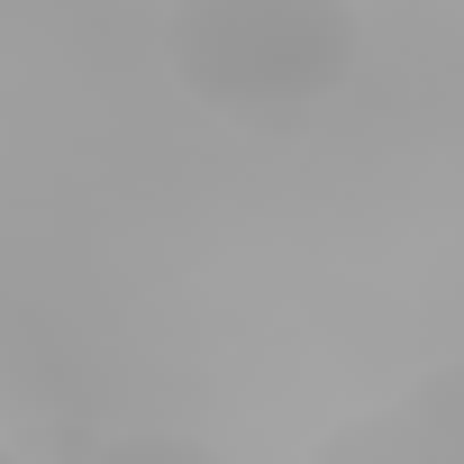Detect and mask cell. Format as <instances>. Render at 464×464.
Segmentation results:
<instances>
[{"instance_id": "obj_5", "label": "cell", "mask_w": 464, "mask_h": 464, "mask_svg": "<svg viewBox=\"0 0 464 464\" xmlns=\"http://www.w3.org/2000/svg\"><path fill=\"white\" fill-rule=\"evenodd\" d=\"M0 464H19V455H10V446H0Z\"/></svg>"}, {"instance_id": "obj_4", "label": "cell", "mask_w": 464, "mask_h": 464, "mask_svg": "<svg viewBox=\"0 0 464 464\" xmlns=\"http://www.w3.org/2000/svg\"><path fill=\"white\" fill-rule=\"evenodd\" d=\"M82 464H227V455L200 446V437H182V428H119V437H101Z\"/></svg>"}, {"instance_id": "obj_1", "label": "cell", "mask_w": 464, "mask_h": 464, "mask_svg": "<svg viewBox=\"0 0 464 464\" xmlns=\"http://www.w3.org/2000/svg\"><path fill=\"white\" fill-rule=\"evenodd\" d=\"M364 55L355 0H173L164 73L227 119H283L328 101Z\"/></svg>"}, {"instance_id": "obj_3", "label": "cell", "mask_w": 464, "mask_h": 464, "mask_svg": "<svg viewBox=\"0 0 464 464\" xmlns=\"http://www.w3.org/2000/svg\"><path fill=\"white\" fill-rule=\"evenodd\" d=\"M401 410L419 419V437L446 455V464H464V355H446V364H428V373H410V392H401Z\"/></svg>"}, {"instance_id": "obj_2", "label": "cell", "mask_w": 464, "mask_h": 464, "mask_svg": "<svg viewBox=\"0 0 464 464\" xmlns=\"http://www.w3.org/2000/svg\"><path fill=\"white\" fill-rule=\"evenodd\" d=\"M310 464H446V455L419 437V419H410L401 401H382V410L337 419V428L310 446Z\"/></svg>"}]
</instances>
